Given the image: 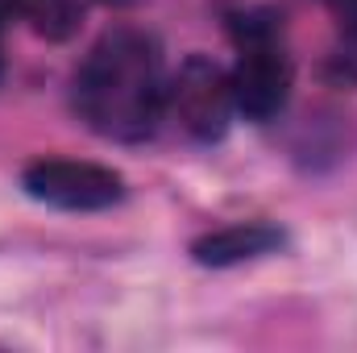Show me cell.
<instances>
[{
  "mask_svg": "<svg viewBox=\"0 0 357 353\" xmlns=\"http://www.w3.org/2000/svg\"><path fill=\"white\" fill-rule=\"evenodd\" d=\"M0 8L8 17L13 13L29 17L33 29L42 38H50V42H63V38H71L79 29V4L75 0H0Z\"/></svg>",
  "mask_w": 357,
  "mask_h": 353,
  "instance_id": "obj_6",
  "label": "cell"
},
{
  "mask_svg": "<svg viewBox=\"0 0 357 353\" xmlns=\"http://www.w3.org/2000/svg\"><path fill=\"white\" fill-rule=\"evenodd\" d=\"M4 21H8V13L0 8V75H4Z\"/></svg>",
  "mask_w": 357,
  "mask_h": 353,
  "instance_id": "obj_8",
  "label": "cell"
},
{
  "mask_svg": "<svg viewBox=\"0 0 357 353\" xmlns=\"http://www.w3.org/2000/svg\"><path fill=\"white\" fill-rule=\"evenodd\" d=\"M104 4H129V0H104Z\"/></svg>",
  "mask_w": 357,
  "mask_h": 353,
  "instance_id": "obj_9",
  "label": "cell"
},
{
  "mask_svg": "<svg viewBox=\"0 0 357 353\" xmlns=\"http://www.w3.org/2000/svg\"><path fill=\"white\" fill-rule=\"evenodd\" d=\"M21 191L46 208L63 212H104L125 200V179L100 163L75 158H33L21 171Z\"/></svg>",
  "mask_w": 357,
  "mask_h": 353,
  "instance_id": "obj_3",
  "label": "cell"
},
{
  "mask_svg": "<svg viewBox=\"0 0 357 353\" xmlns=\"http://www.w3.org/2000/svg\"><path fill=\"white\" fill-rule=\"evenodd\" d=\"M337 17V50L328 59V80L333 84H357V0H333Z\"/></svg>",
  "mask_w": 357,
  "mask_h": 353,
  "instance_id": "obj_7",
  "label": "cell"
},
{
  "mask_svg": "<svg viewBox=\"0 0 357 353\" xmlns=\"http://www.w3.org/2000/svg\"><path fill=\"white\" fill-rule=\"evenodd\" d=\"M287 246V233L278 225L266 220H241V225H225V229H212L204 237L191 241V258L199 266H212V270H225V266H241V262H258L266 254H278Z\"/></svg>",
  "mask_w": 357,
  "mask_h": 353,
  "instance_id": "obj_5",
  "label": "cell"
},
{
  "mask_svg": "<svg viewBox=\"0 0 357 353\" xmlns=\"http://www.w3.org/2000/svg\"><path fill=\"white\" fill-rule=\"evenodd\" d=\"M75 108L100 137L146 142L167 108L158 42L142 29L104 33L75 75Z\"/></svg>",
  "mask_w": 357,
  "mask_h": 353,
  "instance_id": "obj_1",
  "label": "cell"
},
{
  "mask_svg": "<svg viewBox=\"0 0 357 353\" xmlns=\"http://www.w3.org/2000/svg\"><path fill=\"white\" fill-rule=\"evenodd\" d=\"M167 108L191 142H204V146L220 142L229 133L233 112H237L229 71L220 63H212L208 54L183 59L171 88H167Z\"/></svg>",
  "mask_w": 357,
  "mask_h": 353,
  "instance_id": "obj_2",
  "label": "cell"
},
{
  "mask_svg": "<svg viewBox=\"0 0 357 353\" xmlns=\"http://www.w3.org/2000/svg\"><path fill=\"white\" fill-rule=\"evenodd\" d=\"M229 84H233V104L245 121H258V125L274 121L291 96V59L278 46V38L245 42Z\"/></svg>",
  "mask_w": 357,
  "mask_h": 353,
  "instance_id": "obj_4",
  "label": "cell"
}]
</instances>
